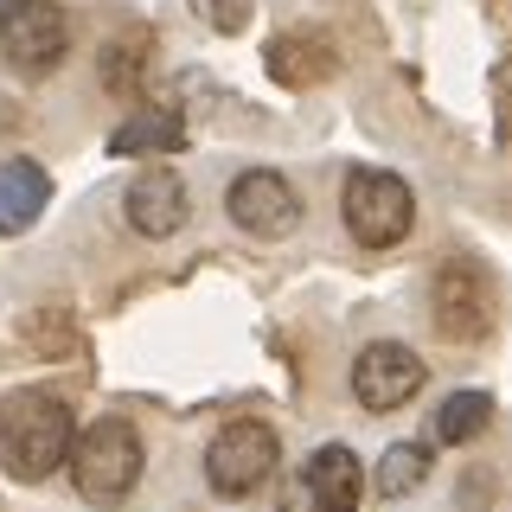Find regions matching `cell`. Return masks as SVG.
<instances>
[{
	"mask_svg": "<svg viewBox=\"0 0 512 512\" xmlns=\"http://www.w3.org/2000/svg\"><path fill=\"white\" fill-rule=\"evenodd\" d=\"M71 442H77V423H71V410H64V397L32 391V384L0 397V461L20 480L58 474L64 455H71Z\"/></svg>",
	"mask_w": 512,
	"mask_h": 512,
	"instance_id": "6da1fadb",
	"label": "cell"
},
{
	"mask_svg": "<svg viewBox=\"0 0 512 512\" xmlns=\"http://www.w3.org/2000/svg\"><path fill=\"white\" fill-rule=\"evenodd\" d=\"M141 436H135V423H122V416H103V423H90V429H77V442H71V480H77V493H84L90 506H116L135 493V480H141Z\"/></svg>",
	"mask_w": 512,
	"mask_h": 512,
	"instance_id": "7a4b0ae2",
	"label": "cell"
},
{
	"mask_svg": "<svg viewBox=\"0 0 512 512\" xmlns=\"http://www.w3.org/2000/svg\"><path fill=\"white\" fill-rule=\"evenodd\" d=\"M340 218H346V231L359 237V244L391 250V244L410 237L416 199H410V186L397 180L391 167H352L346 186H340Z\"/></svg>",
	"mask_w": 512,
	"mask_h": 512,
	"instance_id": "3957f363",
	"label": "cell"
},
{
	"mask_svg": "<svg viewBox=\"0 0 512 512\" xmlns=\"http://www.w3.org/2000/svg\"><path fill=\"white\" fill-rule=\"evenodd\" d=\"M282 461V436L269 423H256V416H237V423H224L212 448H205V480H212L218 500H244L256 493L269 474H276Z\"/></svg>",
	"mask_w": 512,
	"mask_h": 512,
	"instance_id": "277c9868",
	"label": "cell"
},
{
	"mask_svg": "<svg viewBox=\"0 0 512 512\" xmlns=\"http://www.w3.org/2000/svg\"><path fill=\"white\" fill-rule=\"evenodd\" d=\"M429 320L448 346H474L493 327V276L468 256H448L429 276Z\"/></svg>",
	"mask_w": 512,
	"mask_h": 512,
	"instance_id": "5b68a950",
	"label": "cell"
},
{
	"mask_svg": "<svg viewBox=\"0 0 512 512\" xmlns=\"http://www.w3.org/2000/svg\"><path fill=\"white\" fill-rule=\"evenodd\" d=\"M71 45V20H64L58 0H20V7L0 20V52H7L13 71L45 77Z\"/></svg>",
	"mask_w": 512,
	"mask_h": 512,
	"instance_id": "8992f818",
	"label": "cell"
},
{
	"mask_svg": "<svg viewBox=\"0 0 512 512\" xmlns=\"http://www.w3.org/2000/svg\"><path fill=\"white\" fill-rule=\"evenodd\" d=\"M423 391V359H416L410 346H397V340H372L352 359V397H359L365 410H404L410 397Z\"/></svg>",
	"mask_w": 512,
	"mask_h": 512,
	"instance_id": "52a82bcc",
	"label": "cell"
},
{
	"mask_svg": "<svg viewBox=\"0 0 512 512\" xmlns=\"http://www.w3.org/2000/svg\"><path fill=\"white\" fill-rule=\"evenodd\" d=\"M231 218L244 224L250 237H288L301 224V192L282 180V173H269V167H250V173H237L231 180Z\"/></svg>",
	"mask_w": 512,
	"mask_h": 512,
	"instance_id": "ba28073f",
	"label": "cell"
},
{
	"mask_svg": "<svg viewBox=\"0 0 512 512\" xmlns=\"http://www.w3.org/2000/svg\"><path fill=\"white\" fill-rule=\"evenodd\" d=\"M365 500V468L352 448H314L308 468H301V500L295 512H359Z\"/></svg>",
	"mask_w": 512,
	"mask_h": 512,
	"instance_id": "9c48e42d",
	"label": "cell"
},
{
	"mask_svg": "<svg viewBox=\"0 0 512 512\" xmlns=\"http://www.w3.org/2000/svg\"><path fill=\"white\" fill-rule=\"evenodd\" d=\"M122 212H128V224H135L141 237H173V231H180V224L192 218L186 180H180L173 167H148V173H135V186H128Z\"/></svg>",
	"mask_w": 512,
	"mask_h": 512,
	"instance_id": "30bf717a",
	"label": "cell"
},
{
	"mask_svg": "<svg viewBox=\"0 0 512 512\" xmlns=\"http://www.w3.org/2000/svg\"><path fill=\"white\" fill-rule=\"evenodd\" d=\"M96 77H103V90L116 96H141L154 77V32L148 26H122L116 39L96 52Z\"/></svg>",
	"mask_w": 512,
	"mask_h": 512,
	"instance_id": "8fae6325",
	"label": "cell"
},
{
	"mask_svg": "<svg viewBox=\"0 0 512 512\" xmlns=\"http://www.w3.org/2000/svg\"><path fill=\"white\" fill-rule=\"evenodd\" d=\"M263 64H269L276 84L308 90V84H320V77H333V64H340V58H333V45L320 39V32H282V39H269Z\"/></svg>",
	"mask_w": 512,
	"mask_h": 512,
	"instance_id": "7c38bea8",
	"label": "cell"
},
{
	"mask_svg": "<svg viewBox=\"0 0 512 512\" xmlns=\"http://www.w3.org/2000/svg\"><path fill=\"white\" fill-rule=\"evenodd\" d=\"M45 199H52V180H45L39 160H7V167H0V231L7 237L32 231L39 212H45Z\"/></svg>",
	"mask_w": 512,
	"mask_h": 512,
	"instance_id": "4fadbf2b",
	"label": "cell"
},
{
	"mask_svg": "<svg viewBox=\"0 0 512 512\" xmlns=\"http://www.w3.org/2000/svg\"><path fill=\"white\" fill-rule=\"evenodd\" d=\"M180 141H186V122L173 116V109H135V116L109 135V154L141 160V154H173Z\"/></svg>",
	"mask_w": 512,
	"mask_h": 512,
	"instance_id": "5bb4252c",
	"label": "cell"
},
{
	"mask_svg": "<svg viewBox=\"0 0 512 512\" xmlns=\"http://www.w3.org/2000/svg\"><path fill=\"white\" fill-rule=\"evenodd\" d=\"M423 474H429V455L416 442H397V448H384V461L372 474V493L378 500H404V493L423 487Z\"/></svg>",
	"mask_w": 512,
	"mask_h": 512,
	"instance_id": "9a60e30c",
	"label": "cell"
},
{
	"mask_svg": "<svg viewBox=\"0 0 512 512\" xmlns=\"http://www.w3.org/2000/svg\"><path fill=\"white\" fill-rule=\"evenodd\" d=\"M487 423H493V397L487 391H455L436 410V442H474Z\"/></svg>",
	"mask_w": 512,
	"mask_h": 512,
	"instance_id": "2e32d148",
	"label": "cell"
},
{
	"mask_svg": "<svg viewBox=\"0 0 512 512\" xmlns=\"http://www.w3.org/2000/svg\"><path fill=\"white\" fill-rule=\"evenodd\" d=\"M192 13H199L205 26H218V32H244L256 0H192Z\"/></svg>",
	"mask_w": 512,
	"mask_h": 512,
	"instance_id": "e0dca14e",
	"label": "cell"
},
{
	"mask_svg": "<svg viewBox=\"0 0 512 512\" xmlns=\"http://www.w3.org/2000/svg\"><path fill=\"white\" fill-rule=\"evenodd\" d=\"M13 7H20V0H0V20H7V13H13Z\"/></svg>",
	"mask_w": 512,
	"mask_h": 512,
	"instance_id": "ac0fdd59",
	"label": "cell"
},
{
	"mask_svg": "<svg viewBox=\"0 0 512 512\" xmlns=\"http://www.w3.org/2000/svg\"><path fill=\"white\" fill-rule=\"evenodd\" d=\"M506 128H512V122H506Z\"/></svg>",
	"mask_w": 512,
	"mask_h": 512,
	"instance_id": "d6986e66",
	"label": "cell"
}]
</instances>
